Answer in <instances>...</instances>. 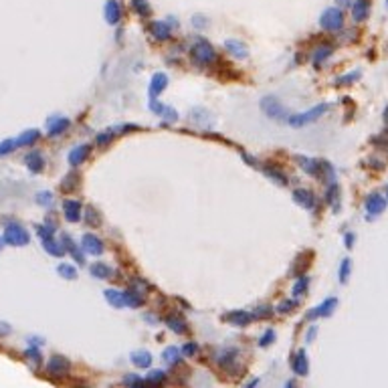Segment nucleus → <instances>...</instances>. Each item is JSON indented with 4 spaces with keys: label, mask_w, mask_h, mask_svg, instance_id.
<instances>
[{
    "label": "nucleus",
    "mask_w": 388,
    "mask_h": 388,
    "mask_svg": "<svg viewBox=\"0 0 388 388\" xmlns=\"http://www.w3.org/2000/svg\"><path fill=\"white\" fill-rule=\"evenodd\" d=\"M105 299L112 303L114 307H125L127 305V299H125V291H118V289H105L103 291Z\"/></svg>",
    "instance_id": "22"
},
{
    "label": "nucleus",
    "mask_w": 388,
    "mask_h": 388,
    "mask_svg": "<svg viewBox=\"0 0 388 388\" xmlns=\"http://www.w3.org/2000/svg\"><path fill=\"white\" fill-rule=\"evenodd\" d=\"M85 220H87V225H89V227H97V225L101 223V218H99V214L95 212V209H87V212H85Z\"/></svg>",
    "instance_id": "42"
},
{
    "label": "nucleus",
    "mask_w": 388,
    "mask_h": 388,
    "mask_svg": "<svg viewBox=\"0 0 388 388\" xmlns=\"http://www.w3.org/2000/svg\"><path fill=\"white\" fill-rule=\"evenodd\" d=\"M386 196H388V186H386Z\"/></svg>",
    "instance_id": "60"
},
{
    "label": "nucleus",
    "mask_w": 388,
    "mask_h": 388,
    "mask_svg": "<svg viewBox=\"0 0 388 388\" xmlns=\"http://www.w3.org/2000/svg\"><path fill=\"white\" fill-rule=\"evenodd\" d=\"M293 200L298 202L299 207H303V209H313V207H316V196H313L311 190H305V188L295 190L293 192Z\"/></svg>",
    "instance_id": "15"
},
{
    "label": "nucleus",
    "mask_w": 388,
    "mask_h": 388,
    "mask_svg": "<svg viewBox=\"0 0 388 388\" xmlns=\"http://www.w3.org/2000/svg\"><path fill=\"white\" fill-rule=\"evenodd\" d=\"M4 243H6V241H4V237H0V251H2V247H4Z\"/></svg>",
    "instance_id": "59"
},
{
    "label": "nucleus",
    "mask_w": 388,
    "mask_h": 388,
    "mask_svg": "<svg viewBox=\"0 0 388 388\" xmlns=\"http://www.w3.org/2000/svg\"><path fill=\"white\" fill-rule=\"evenodd\" d=\"M25 164H27V168L32 172V174H39L43 168H45V160H43V156H41V152H29L27 156H25Z\"/></svg>",
    "instance_id": "17"
},
{
    "label": "nucleus",
    "mask_w": 388,
    "mask_h": 388,
    "mask_svg": "<svg viewBox=\"0 0 388 388\" xmlns=\"http://www.w3.org/2000/svg\"><path fill=\"white\" fill-rule=\"evenodd\" d=\"M350 271H352V261H350V259H344L342 265H340V283H348Z\"/></svg>",
    "instance_id": "39"
},
{
    "label": "nucleus",
    "mask_w": 388,
    "mask_h": 388,
    "mask_svg": "<svg viewBox=\"0 0 388 388\" xmlns=\"http://www.w3.org/2000/svg\"><path fill=\"white\" fill-rule=\"evenodd\" d=\"M338 305V299L336 298H328L324 303H320L318 307H313L305 313V320H316V318H328L334 313V307Z\"/></svg>",
    "instance_id": "7"
},
{
    "label": "nucleus",
    "mask_w": 388,
    "mask_h": 388,
    "mask_svg": "<svg viewBox=\"0 0 388 388\" xmlns=\"http://www.w3.org/2000/svg\"><path fill=\"white\" fill-rule=\"evenodd\" d=\"M164 380H166L164 370H152L150 374H148V378H146V384H160Z\"/></svg>",
    "instance_id": "41"
},
{
    "label": "nucleus",
    "mask_w": 388,
    "mask_h": 388,
    "mask_svg": "<svg viewBox=\"0 0 388 388\" xmlns=\"http://www.w3.org/2000/svg\"><path fill=\"white\" fill-rule=\"evenodd\" d=\"M8 331H10V328H8L6 324H0V334L4 336V334H8Z\"/></svg>",
    "instance_id": "56"
},
{
    "label": "nucleus",
    "mask_w": 388,
    "mask_h": 388,
    "mask_svg": "<svg viewBox=\"0 0 388 388\" xmlns=\"http://www.w3.org/2000/svg\"><path fill=\"white\" fill-rule=\"evenodd\" d=\"M36 233H39V237L43 239H53V235H55V225H41V227H36Z\"/></svg>",
    "instance_id": "43"
},
{
    "label": "nucleus",
    "mask_w": 388,
    "mask_h": 388,
    "mask_svg": "<svg viewBox=\"0 0 388 388\" xmlns=\"http://www.w3.org/2000/svg\"><path fill=\"white\" fill-rule=\"evenodd\" d=\"M316 334H318V328H316V326H311V328H309V331H307V336H305V342H311Z\"/></svg>",
    "instance_id": "54"
},
{
    "label": "nucleus",
    "mask_w": 388,
    "mask_h": 388,
    "mask_svg": "<svg viewBox=\"0 0 388 388\" xmlns=\"http://www.w3.org/2000/svg\"><path fill=\"white\" fill-rule=\"evenodd\" d=\"M190 59L194 65L198 67H205L216 61V51L207 43V41H198L192 49H190Z\"/></svg>",
    "instance_id": "1"
},
{
    "label": "nucleus",
    "mask_w": 388,
    "mask_h": 388,
    "mask_svg": "<svg viewBox=\"0 0 388 388\" xmlns=\"http://www.w3.org/2000/svg\"><path fill=\"white\" fill-rule=\"evenodd\" d=\"M166 324H168V328L174 331V334H184V331H186V324H184V320H182V318L170 316L168 320H166Z\"/></svg>",
    "instance_id": "34"
},
{
    "label": "nucleus",
    "mask_w": 388,
    "mask_h": 388,
    "mask_svg": "<svg viewBox=\"0 0 388 388\" xmlns=\"http://www.w3.org/2000/svg\"><path fill=\"white\" fill-rule=\"evenodd\" d=\"M307 285H309V279H307L305 275H301V277H299V281L295 283V287H293L295 298H299V295H303V293L307 291Z\"/></svg>",
    "instance_id": "40"
},
{
    "label": "nucleus",
    "mask_w": 388,
    "mask_h": 388,
    "mask_svg": "<svg viewBox=\"0 0 388 388\" xmlns=\"http://www.w3.org/2000/svg\"><path fill=\"white\" fill-rule=\"evenodd\" d=\"M61 243L65 245V249H67V251L73 255V257H75V261H77V263H85V257H83V253L79 251V247H77L75 243H73V239H71L69 235H63Z\"/></svg>",
    "instance_id": "25"
},
{
    "label": "nucleus",
    "mask_w": 388,
    "mask_h": 388,
    "mask_svg": "<svg viewBox=\"0 0 388 388\" xmlns=\"http://www.w3.org/2000/svg\"><path fill=\"white\" fill-rule=\"evenodd\" d=\"M77 180H79V176H77V174H69V176H65V178H63V182H61V190H63V192H71L73 188L77 186Z\"/></svg>",
    "instance_id": "37"
},
{
    "label": "nucleus",
    "mask_w": 388,
    "mask_h": 388,
    "mask_svg": "<svg viewBox=\"0 0 388 388\" xmlns=\"http://www.w3.org/2000/svg\"><path fill=\"white\" fill-rule=\"evenodd\" d=\"M150 109H152V112H156L158 116H162L166 121H170V123L178 121V112H176V109L174 107H168V105H160L156 101V97L150 101Z\"/></svg>",
    "instance_id": "10"
},
{
    "label": "nucleus",
    "mask_w": 388,
    "mask_h": 388,
    "mask_svg": "<svg viewBox=\"0 0 388 388\" xmlns=\"http://www.w3.org/2000/svg\"><path fill=\"white\" fill-rule=\"evenodd\" d=\"M63 210H65V218L69 223H77L81 218V202L79 200H65Z\"/></svg>",
    "instance_id": "14"
},
{
    "label": "nucleus",
    "mask_w": 388,
    "mask_h": 388,
    "mask_svg": "<svg viewBox=\"0 0 388 388\" xmlns=\"http://www.w3.org/2000/svg\"><path fill=\"white\" fill-rule=\"evenodd\" d=\"M140 291H136V289H127L125 291V299H127V305L129 307H138V305H142L144 303V298L142 295H138Z\"/></svg>",
    "instance_id": "35"
},
{
    "label": "nucleus",
    "mask_w": 388,
    "mask_h": 388,
    "mask_svg": "<svg viewBox=\"0 0 388 388\" xmlns=\"http://www.w3.org/2000/svg\"><path fill=\"white\" fill-rule=\"evenodd\" d=\"M338 4L340 6H348V4H354V2H352V0H338Z\"/></svg>",
    "instance_id": "57"
},
{
    "label": "nucleus",
    "mask_w": 388,
    "mask_h": 388,
    "mask_svg": "<svg viewBox=\"0 0 388 388\" xmlns=\"http://www.w3.org/2000/svg\"><path fill=\"white\" fill-rule=\"evenodd\" d=\"M237 356H239V352H237L235 348H223V350H218L216 362H218L220 368H225V370H231V368L235 366V362H237Z\"/></svg>",
    "instance_id": "9"
},
{
    "label": "nucleus",
    "mask_w": 388,
    "mask_h": 388,
    "mask_svg": "<svg viewBox=\"0 0 388 388\" xmlns=\"http://www.w3.org/2000/svg\"><path fill=\"white\" fill-rule=\"evenodd\" d=\"M112 138H114V132H112V129H107V132H103V134H99L97 136V146H107L109 142H112Z\"/></svg>",
    "instance_id": "48"
},
{
    "label": "nucleus",
    "mask_w": 388,
    "mask_h": 388,
    "mask_svg": "<svg viewBox=\"0 0 388 388\" xmlns=\"http://www.w3.org/2000/svg\"><path fill=\"white\" fill-rule=\"evenodd\" d=\"M103 14H105V21L109 25H118L119 18H121V6H119L118 0H107L105 8H103Z\"/></svg>",
    "instance_id": "11"
},
{
    "label": "nucleus",
    "mask_w": 388,
    "mask_h": 388,
    "mask_svg": "<svg viewBox=\"0 0 388 388\" xmlns=\"http://www.w3.org/2000/svg\"><path fill=\"white\" fill-rule=\"evenodd\" d=\"M384 123H386V127H388V107L384 109Z\"/></svg>",
    "instance_id": "58"
},
{
    "label": "nucleus",
    "mask_w": 388,
    "mask_h": 388,
    "mask_svg": "<svg viewBox=\"0 0 388 388\" xmlns=\"http://www.w3.org/2000/svg\"><path fill=\"white\" fill-rule=\"evenodd\" d=\"M69 370H71V362L65 358V356H59V354H55L51 360H49V364H47V372L51 374V376H67L69 374Z\"/></svg>",
    "instance_id": "6"
},
{
    "label": "nucleus",
    "mask_w": 388,
    "mask_h": 388,
    "mask_svg": "<svg viewBox=\"0 0 388 388\" xmlns=\"http://www.w3.org/2000/svg\"><path fill=\"white\" fill-rule=\"evenodd\" d=\"M271 313H273V307H269V305H261L257 311H255V318H271Z\"/></svg>",
    "instance_id": "52"
},
{
    "label": "nucleus",
    "mask_w": 388,
    "mask_h": 388,
    "mask_svg": "<svg viewBox=\"0 0 388 388\" xmlns=\"http://www.w3.org/2000/svg\"><path fill=\"white\" fill-rule=\"evenodd\" d=\"M39 138H41L39 129H27V132H23L16 138V146H32Z\"/></svg>",
    "instance_id": "27"
},
{
    "label": "nucleus",
    "mask_w": 388,
    "mask_h": 388,
    "mask_svg": "<svg viewBox=\"0 0 388 388\" xmlns=\"http://www.w3.org/2000/svg\"><path fill=\"white\" fill-rule=\"evenodd\" d=\"M273 340H275V331L267 329L263 334V338H261V342H259V346H269V344H273Z\"/></svg>",
    "instance_id": "53"
},
{
    "label": "nucleus",
    "mask_w": 388,
    "mask_h": 388,
    "mask_svg": "<svg viewBox=\"0 0 388 388\" xmlns=\"http://www.w3.org/2000/svg\"><path fill=\"white\" fill-rule=\"evenodd\" d=\"M196 352H198V346H196V344H192V342H190V344H184V348H182V354L186 356V358L194 356Z\"/></svg>",
    "instance_id": "51"
},
{
    "label": "nucleus",
    "mask_w": 388,
    "mask_h": 388,
    "mask_svg": "<svg viewBox=\"0 0 388 388\" xmlns=\"http://www.w3.org/2000/svg\"><path fill=\"white\" fill-rule=\"evenodd\" d=\"M259 105H261L263 114H267L271 119H289V112L283 107V103L277 99V97H273V95L263 97Z\"/></svg>",
    "instance_id": "2"
},
{
    "label": "nucleus",
    "mask_w": 388,
    "mask_h": 388,
    "mask_svg": "<svg viewBox=\"0 0 388 388\" xmlns=\"http://www.w3.org/2000/svg\"><path fill=\"white\" fill-rule=\"evenodd\" d=\"M162 358H164V362H166V364L176 366V364H180V350H178L176 346L166 348V350H164V354H162Z\"/></svg>",
    "instance_id": "32"
},
{
    "label": "nucleus",
    "mask_w": 388,
    "mask_h": 388,
    "mask_svg": "<svg viewBox=\"0 0 388 388\" xmlns=\"http://www.w3.org/2000/svg\"><path fill=\"white\" fill-rule=\"evenodd\" d=\"M329 109V105L328 103H318L316 107H311V109H307L305 114H298V116H289V123L293 125V127H299V125H305V123H311V121H316V119H320L326 112Z\"/></svg>",
    "instance_id": "3"
},
{
    "label": "nucleus",
    "mask_w": 388,
    "mask_h": 388,
    "mask_svg": "<svg viewBox=\"0 0 388 388\" xmlns=\"http://www.w3.org/2000/svg\"><path fill=\"white\" fill-rule=\"evenodd\" d=\"M4 241H6L8 245H12V247H25V245H29L30 237H29V233H27L21 225L10 223V225L4 229Z\"/></svg>",
    "instance_id": "5"
},
{
    "label": "nucleus",
    "mask_w": 388,
    "mask_h": 388,
    "mask_svg": "<svg viewBox=\"0 0 388 388\" xmlns=\"http://www.w3.org/2000/svg\"><path fill=\"white\" fill-rule=\"evenodd\" d=\"M352 243H354V235H352V233H348V235H346V247H348V249H350V247H354Z\"/></svg>",
    "instance_id": "55"
},
{
    "label": "nucleus",
    "mask_w": 388,
    "mask_h": 388,
    "mask_svg": "<svg viewBox=\"0 0 388 388\" xmlns=\"http://www.w3.org/2000/svg\"><path fill=\"white\" fill-rule=\"evenodd\" d=\"M356 79H360V71H352V73H348V75H342L338 79V85H350V83L356 81Z\"/></svg>",
    "instance_id": "45"
},
{
    "label": "nucleus",
    "mask_w": 388,
    "mask_h": 388,
    "mask_svg": "<svg viewBox=\"0 0 388 388\" xmlns=\"http://www.w3.org/2000/svg\"><path fill=\"white\" fill-rule=\"evenodd\" d=\"M328 202L331 205V209H334L336 212L340 210V188L336 182H331V186L328 188Z\"/></svg>",
    "instance_id": "31"
},
{
    "label": "nucleus",
    "mask_w": 388,
    "mask_h": 388,
    "mask_svg": "<svg viewBox=\"0 0 388 388\" xmlns=\"http://www.w3.org/2000/svg\"><path fill=\"white\" fill-rule=\"evenodd\" d=\"M89 271H91V275H93L95 279H109V277L114 275V271L109 269L105 263H93L89 267Z\"/></svg>",
    "instance_id": "28"
},
{
    "label": "nucleus",
    "mask_w": 388,
    "mask_h": 388,
    "mask_svg": "<svg viewBox=\"0 0 388 388\" xmlns=\"http://www.w3.org/2000/svg\"><path fill=\"white\" fill-rule=\"evenodd\" d=\"M36 202H39V205H43V207H49L51 202H53V194L51 192H39V196H36Z\"/></svg>",
    "instance_id": "50"
},
{
    "label": "nucleus",
    "mask_w": 388,
    "mask_h": 388,
    "mask_svg": "<svg viewBox=\"0 0 388 388\" xmlns=\"http://www.w3.org/2000/svg\"><path fill=\"white\" fill-rule=\"evenodd\" d=\"M81 247H83V251H85V253H89V255H101V253H103V241H101L99 237L91 235V233L83 235Z\"/></svg>",
    "instance_id": "8"
},
{
    "label": "nucleus",
    "mask_w": 388,
    "mask_h": 388,
    "mask_svg": "<svg viewBox=\"0 0 388 388\" xmlns=\"http://www.w3.org/2000/svg\"><path fill=\"white\" fill-rule=\"evenodd\" d=\"M320 25H322L326 30H329V32L340 30V29L344 27V14H342V10L336 8V6L326 8V10L322 12V16H320Z\"/></svg>",
    "instance_id": "4"
},
{
    "label": "nucleus",
    "mask_w": 388,
    "mask_h": 388,
    "mask_svg": "<svg viewBox=\"0 0 388 388\" xmlns=\"http://www.w3.org/2000/svg\"><path fill=\"white\" fill-rule=\"evenodd\" d=\"M43 247H45V251L49 253V255H53V257H63L65 255V245L63 243H57L55 239H45L43 241Z\"/></svg>",
    "instance_id": "26"
},
{
    "label": "nucleus",
    "mask_w": 388,
    "mask_h": 388,
    "mask_svg": "<svg viewBox=\"0 0 388 388\" xmlns=\"http://www.w3.org/2000/svg\"><path fill=\"white\" fill-rule=\"evenodd\" d=\"M331 53H334V49H331L329 45H324V47L316 49V55H313V65L320 67L328 57H331Z\"/></svg>",
    "instance_id": "33"
},
{
    "label": "nucleus",
    "mask_w": 388,
    "mask_h": 388,
    "mask_svg": "<svg viewBox=\"0 0 388 388\" xmlns=\"http://www.w3.org/2000/svg\"><path fill=\"white\" fill-rule=\"evenodd\" d=\"M150 32L156 36L158 41H166V39H170V36H172V30H170V27L166 25V23H162V21H156V23H152V25H150Z\"/></svg>",
    "instance_id": "23"
},
{
    "label": "nucleus",
    "mask_w": 388,
    "mask_h": 388,
    "mask_svg": "<svg viewBox=\"0 0 388 388\" xmlns=\"http://www.w3.org/2000/svg\"><path fill=\"white\" fill-rule=\"evenodd\" d=\"M132 362L138 368H148V366L152 364V354L148 352V350H138V352L132 354Z\"/></svg>",
    "instance_id": "29"
},
{
    "label": "nucleus",
    "mask_w": 388,
    "mask_h": 388,
    "mask_svg": "<svg viewBox=\"0 0 388 388\" xmlns=\"http://www.w3.org/2000/svg\"><path fill=\"white\" fill-rule=\"evenodd\" d=\"M386 209V198L380 194H370L366 198V210L370 212V216H376L380 212H384Z\"/></svg>",
    "instance_id": "13"
},
{
    "label": "nucleus",
    "mask_w": 388,
    "mask_h": 388,
    "mask_svg": "<svg viewBox=\"0 0 388 388\" xmlns=\"http://www.w3.org/2000/svg\"><path fill=\"white\" fill-rule=\"evenodd\" d=\"M14 148H16V140H4V142H0V156L10 154Z\"/></svg>",
    "instance_id": "44"
},
{
    "label": "nucleus",
    "mask_w": 388,
    "mask_h": 388,
    "mask_svg": "<svg viewBox=\"0 0 388 388\" xmlns=\"http://www.w3.org/2000/svg\"><path fill=\"white\" fill-rule=\"evenodd\" d=\"M132 6H134V10L140 16H150V12H152L150 4H148V0H132Z\"/></svg>",
    "instance_id": "36"
},
{
    "label": "nucleus",
    "mask_w": 388,
    "mask_h": 388,
    "mask_svg": "<svg viewBox=\"0 0 388 388\" xmlns=\"http://www.w3.org/2000/svg\"><path fill=\"white\" fill-rule=\"evenodd\" d=\"M57 271H59L61 277H65V279H75V277H77V269L73 265H67V263H61L57 267Z\"/></svg>",
    "instance_id": "38"
},
{
    "label": "nucleus",
    "mask_w": 388,
    "mask_h": 388,
    "mask_svg": "<svg viewBox=\"0 0 388 388\" xmlns=\"http://www.w3.org/2000/svg\"><path fill=\"white\" fill-rule=\"evenodd\" d=\"M47 125H49V136L55 138V136H61L63 132H67L69 125H71V121H69L67 118L55 116V118H51V119L47 121Z\"/></svg>",
    "instance_id": "12"
},
{
    "label": "nucleus",
    "mask_w": 388,
    "mask_h": 388,
    "mask_svg": "<svg viewBox=\"0 0 388 388\" xmlns=\"http://www.w3.org/2000/svg\"><path fill=\"white\" fill-rule=\"evenodd\" d=\"M166 85H168V77L164 75V73H154V77L150 81V97H158L162 91L166 89Z\"/></svg>",
    "instance_id": "19"
},
{
    "label": "nucleus",
    "mask_w": 388,
    "mask_h": 388,
    "mask_svg": "<svg viewBox=\"0 0 388 388\" xmlns=\"http://www.w3.org/2000/svg\"><path fill=\"white\" fill-rule=\"evenodd\" d=\"M295 307H298V299H287V301H281V303H279V311H281V313H289V311H293Z\"/></svg>",
    "instance_id": "46"
},
{
    "label": "nucleus",
    "mask_w": 388,
    "mask_h": 388,
    "mask_svg": "<svg viewBox=\"0 0 388 388\" xmlns=\"http://www.w3.org/2000/svg\"><path fill=\"white\" fill-rule=\"evenodd\" d=\"M253 318H255V313H249V311H245V309H235V311L227 313V320H229L231 324L239 326V328L247 326V324H249Z\"/></svg>",
    "instance_id": "18"
},
{
    "label": "nucleus",
    "mask_w": 388,
    "mask_h": 388,
    "mask_svg": "<svg viewBox=\"0 0 388 388\" xmlns=\"http://www.w3.org/2000/svg\"><path fill=\"white\" fill-rule=\"evenodd\" d=\"M25 356H27L29 360H32L34 364H39V362H41V358H43V356H41V352H39L36 348H29L27 352H25Z\"/></svg>",
    "instance_id": "49"
},
{
    "label": "nucleus",
    "mask_w": 388,
    "mask_h": 388,
    "mask_svg": "<svg viewBox=\"0 0 388 388\" xmlns=\"http://www.w3.org/2000/svg\"><path fill=\"white\" fill-rule=\"evenodd\" d=\"M225 47L229 49V53L233 55V57H237V59H247L249 57V51H247V47L241 41L229 39V41H225Z\"/></svg>",
    "instance_id": "21"
},
{
    "label": "nucleus",
    "mask_w": 388,
    "mask_h": 388,
    "mask_svg": "<svg viewBox=\"0 0 388 388\" xmlns=\"http://www.w3.org/2000/svg\"><path fill=\"white\" fill-rule=\"evenodd\" d=\"M368 10H370V4H368V0H354L352 4V16L354 21H364V18L368 16Z\"/></svg>",
    "instance_id": "24"
},
{
    "label": "nucleus",
    "mask_w": 388,
    "mask_h": 388,
    "mask_svg": "<svg viewBox=\"0 0 388 388\" xmlns=\"http://www.w3.org/2000/svg\"><path fill=\"white\" fill-rule=\"evenodd\" d=\"M263 172H265V176H267V178H271L275 184H279V186H285V184H287V176H285L281 170H277V168H271V166H267V168H263Z\"/></svg>",
    "instance_id": "30"
},
{
    "label": "nucleus",
    "mask_w": 388,
    "mask_h": 388,
    "mask_svg": "<svg viewBox=\"0 0 388 388\" xmlns=\"http://www.w3.org/2000/svg\"><path fill=\"white\" fill-rule=\"evenodd\" d=\"M89 152H91V146H87V144L73 148V150L69 152V164H71V166H81V164L87 160Z\"/></svg>",
    "instance_id": "16"
},
{
    "label": "nucleus",
    "mask_w": 388,
    "mask_h": 388,
    "mask_svg": "<svg viewBox=\"0 0 388 388\" xmlns=\"http://www.w3.org/2000/svg\"><path fill=\"white\" fill-rule=\"evenodd\" d=\"M123 384L125 386H138V384H146V380H142L138 374H127L123 378Z\"/></svg>",
    "instance_id": "47"
},
{
    "label": "nucleus",
    "mask_w": 388,
    "mask_h": 388,
    "mask_svg": "<svg viewBox=\"0 0 388 388\" xmlns=\"http://www.w3.org/2000/svg\"><path fill=\"white\" fill-rule=\"evenodd\" d=\"M293 370H295V374H299V376H307L309 362H307L305 350H299V352L295 354V358H293Z\"/></svg>",
    "instance_id": "20"
}]
</instances>
